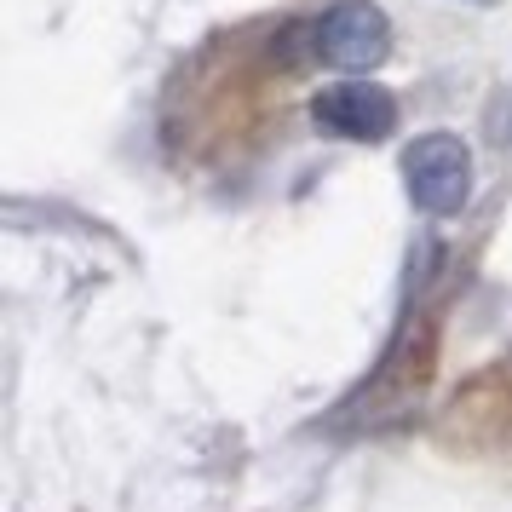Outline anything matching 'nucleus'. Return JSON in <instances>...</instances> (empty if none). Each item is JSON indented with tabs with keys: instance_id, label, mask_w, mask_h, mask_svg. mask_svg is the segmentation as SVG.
Instances as JSON below:
<instances>
[{
	"instance_id": "obj_2",
	"label": "nucleus",
	"mask_w": 512,
	"mask_h": 512,
	"mask_svg": "<svg viewBox=\"0 0 512 512\" xmlns=\"http://www.w3.org/2000/svg\"><path fill=\"white\" fill-rule=\"evenodd\" d=\"M317 52L334 70H351V75L380 70L386 52H392V24H386V12L374 0H340L317 24Z\"/></svg>"
},
{
	"instance_id": "obj_4",
	"label": "nucleus",
	"mask_w": 512,
	"mask_h": 512,
	"mask_svg": "<svg viewBox=\"0 0 512 512\" xmlns=\"http://www.w3.org/2000/svg\"><path fill=\"white\" fill-rule=\"evenodd\" d=\"M472 6H489V0H472Z\"/></svg>"
},
{
	"instance_id": "obj_3",
	"label": "nucleus",
	"mask_w": 512,
	"mask_h": 512,
	"mask_svg": "<svg viewBox=\"0 0 512 512\" xmlns=\"http://www.w3.org/2000/svg\"><path fill=\"white\" fill-rule=\"evenodd\" d=\"M311 121L334 139L380 144L386 133H397V98L386 87H369V81H340V87H323L311 98Z\"/></svg>"
},
{
	"instance_id": "obj_1",
	"label": "nucleus",
	"mask_w": 512,
	"mask_h": 512,
	"mask_svg": "<svg viewBox=\"0 0 512 512\" xmlns=\"http://www.w3.org/2000/svg\"><path fill=\"white\" fill-rule=\"evenodd\" d=\"M403 185L420 213H461L472 196V150L455 133H420L403 150Z\"/></svg>"
}]
</instances>
